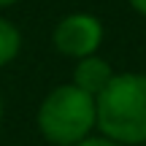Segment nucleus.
Returning <instances> with one entry per match:
<instances>
[{
    "instance_id": "8",
    "label": "nucleus",
    "mask_w": 146,
    "mask_h": 146,
    "mask_svg": "<svg viewBox=\"0 0 146 146\" xmlns=\"http://www.w3.org/2000/svg\"><path fill=\"white\" fill-rule=\"evenodd\" d=\"M16 0H0V8H8V5H14Z\"/></svg>"
},
{
    "instance_id": "1",
    "label": "nucleus",
    "mask_w": 146,
    "mask_h": 146,
    "mask_svg": "<svg viewBox=\"0 0 146 146\" xmlns=\"http://www.w3.org/2000/svg\"><path fill=\"white\" fill-rule=\"evenodd\" d=\"M100 135L122 146L146 143V73H116L95 98Z\"/></svg>"
},
{
    "instance_id": "9",
    "label": "nucleus",
    "mask_w": 146,
    "mask_h": 146,
    "mask_svg": "<svg viewBox=\"0 0 146 146\" xmlns=\"http://www.w3.org/2000/svg\"><path fill=\"white\" fill-rule=\"evenodd\" d=\"M0 125H3V95H0Z\"/></svg>"
},
{
    "instance_id": "6",
    "label": "nucleus",
    "mask_w": 146,
    "mask_h": 146,
    "mask_svg": "<svg viewBox=\"0 0 146 146\" xmlns=\"http://www.w3.org/2000/svg\"><path fill=\"white\" fill-rule=\"evenodd\" d=\"M76 146H122V143L111 141V138H106V135H89V138H84V141H78Z\"/></svg>"
},
{
    "instance_id": "5",
    "label": "nucleus",
    "mask_w": 146,
    "mask_h": 146,
    "mask_svg": "<svg viewBox=\"0 0 146 146\" xmlns=\"http://www.w3.org/2000/svg\"><path fill=\"white\" fill-rule=\"evenodd\" d=\"M19 49H22V33L5 16H0V68L14 62L19 57Z\"/></svg>"
},
{
    "instance_id": "4",
    "label": "nucleus",
    "mask_w": 146,
    "mask_h": 146,
    "mask_svg": "<svg viewBox=\"0 0 146 146\" xmlns=\"http://www.w3.org/2000/svg\"><path fill=\"white\" fill-rule=\"evenodd\" d=\"M114 76H116V73H114V68H111L108 60L92 54V57L76 60V68H73V81H70V84H73L76 89H81V92L98 98V95L108 87V81H111Z\"/></svg>"
},
{
    "instance_id": "2",
    "label": "nucleus",
    "mask_w": 146,
    "mask_h": 146,
    "mask_svg": "<svg viewBox=\"0 0 146 146\" xmlns=\"http://www.w3.org/2000/svg\"><path fill=\"white\" fill-rule=\"evenodd\" d=\"M98 127L95 98L73 84H60L49 89L38 108V130L54 146H76L92 135Z\"/></svg>"
},
{
    "instance_id": "3",
    "label": "nucleus",
    "mask_w": 146,
    "mask_h": 146,
    "mask_svg": "<svg viewBox=\"0 0 146 146\" xmlns=\"http://www.w3.org/2000/svg\"><path fill=\"white\" fill-rule=\"evenodd\" d=\"M103 22L95 14H87V11H76V14H68L57 22L52 33V43L60 54L70 60H84L98 54V49L103 46Z\"/></svg>"
},
{
    "instance_id": "7",
    "label": "nucleus",
    "mask_w": 146,
    "mask_h": 146,
    "mask_svg": "<svg viewBox=\"0 0 146 146\" xmlns=\"http://www.w3.org/2000/svg\"><path fill=\"white\" fill-rule=\"evenodd\" d=\"M127 3H130L133 8L138 11V14H143V16H146V0H127Z\"/></svg>"
}]
</instances>
